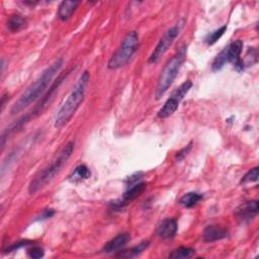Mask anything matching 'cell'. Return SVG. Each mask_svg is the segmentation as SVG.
Wrapping results in <instances>:
<instances>
[{
    "instance_id": "cell-1",
    "label": "cell",
    "mask_w": 259,
    "mask_h": 259,
    "mask_svg": "<svg viewBox=\"0 0 259 259\" xmlns=\"http://www.w3.org/2000/svg\"><path fill=\"white\" fill-rule=\"evenodd\" d=\"M63 66V59L59 58L54 63H52L47 69L42 71V73L38 76V78L21 94L18 100L12 105L10 112L11 114L19 113L33 101H35L41 93L46 90L48 85L51 83L52 79L55 75L61 70Z\"/></svg>"
},
{
    "instance_id": "cell-2",
    "label": "cell",
    "mask_w": 259,
    "mask_h": 259,
    "mask_svg": "<svg viewBox=\"0 0 259 259\" xmlns=\"http://www.w3.org/2000/svg\"><path fill=\"white\" fill-rule=\"evenodd\" d=\"M90 80V74L88 71H84L80 78L78 79L76 85L68 95L65 102L62 104L60 109L57 112L56 118H55V127L61 128L64 126L75 114L79 106L84 100L85 92L87 85Z\"/></svg>"
},
{
    "instance_id": "cell-3",
    "label": "cell",
    "mask_w": 259,
    "mask_h": 259,
    "mask_svg": "<svg viewBox=\"0 0 259 259\" xmlns=\"http://www.w3.org/2000/svg\"><path fill=\"white\" fill-rule=\"evenodd\" d=\"M74 146L75 144L73 141L68 142L58 153V155L51 161V163L33 177L28 186L29 194H34L54 179V177L61 171L73 154Z\"/></svg>"
},
{
    "instance_id": "cell-4",
    "label": "cell",
    "mask_w": 259,
    "mask_h": 259,
    "mask_svg": "<svg viewBox=\"0 0 259 259\" xmlns=\"http://www.w3.org/2000/svg\"><path fill=\"white\" fill-rule=\"evenodd\" d=\"M185 55H186V49L181 48L177 52V54L174 55L165 65L164 69L162 70L158 78V82L155 90V98L157 100H159L164 95V93L169 89V87L174 82L184 62Z\"/></svg>"
},
{
    "instance_id": "cell-5",
    "label": "cell",
    "mask_w": 259,
    "mask_h": 259,
    "mask_svg": "<svg viewBox=\"0 0 259 259\" xmlns=\"http://www.w3.org/2000/svg\"><path fill=\"white\" fill-rule=\"evenodd\" d=\"M139 34L136 31H130L123 37L119 48L111 56L107 63L110 70H116L125 66L139 49Z\"/></svg>"
},
{
    "instance_id": "cell-6",
    "label": "cell",
    "mask_w": 259,
    "mask_h": 259,
    "mask_svg": "<svg viewBox=\"0 0 259 259\" xmlns=\"http://www.w3.org/2000/svg\"><path fill=\"white\" fill-rule=\"evenodd\" d=\"M243 49V41L241 39H236L230 45H228L213 60L211 64V70L217 72L221 70L227 63H232L234 68L238 72L244 70V62L240 58Z\"/></svg>"
},
{
    "instance_id": "cell-7",
    "label": "cell",
    "mask_w": 259,
    "mask_h": 259,
    "mask_svg": "<svg viewBox=\"0 0 259 259\" xmlns=\"http://www.w3.org/2000/svg\"><path fill=\"white\" fill-rule=\"evenodd\" d=\"M185 23L184 19H180L177 23H175L173 26L168 28L162 37L159 39L156 48L154 49L153 53L148 59L149 64H156L159 62V60L165 55V53L169 50V48L172 46L178 34L180 33L181 29L183 28Z\"/></svg>"
},
{
    "instance_id": "cell-8",
    "label": "cell",
    "mask_w": 259,
    "mask_h": 259,
    "mask_svg": "<svg viewBox=\"0 0 259 259\" xmlns=\"http://www.w3.org/2000/svg\"><path fill=\"white\" fill-rule=\"evenodd\" d=\"M191 87H192V82L190 80H186L185 82H183L178 88H176L173 91L171 96L166 100L162 108L158 111L157 116L159 118H166L172 115L176 111L179 103L184 98V96L188 93Z\"/></svg>"
},
{
    "instance_id": "cell-9",
    "label": "cell",
    "mask_w": 259,
    "mask_h": 259,
    "mask_svg": "<svg viewBox=\"0 0 259 259\" xmlns=\"http://www.w3.org/2000/svg\"><path fill=\"white\" fill-rule=\"evenodd\" d=\"M259 203L257 200H250L240 204L235 209V217L242 223H248L252 221L258 213Z\"/></svg>"
},
{
    "instance_id": "cell-10",
    "label": "cell",
    "mask_w": 259,
    "mask_h": 259,
    "mask_svg": "<svg viewBox=\"0 0 259 259\" xmlns=\"http://www.w3.org/2000/svg\"><path fill=\"white\" fill-rule=\"evenodd\" d=\"M140 175H141V173L136 174L130 178V184L127 185V188L122 195L121 205L134 200L135 198L140 196L142 194V192L145 190L146 184L142 181H139Z\"/></svg>"
},
{
    "instance_id": "cell-11",
    "label": "cell",
    "mask_w": 259,
    "mask_h": 259,
    "mask_svg": "<svg viewBox=\"0 0 259 259\" xmlns=\"http://www.w3.org/2000/svg\"><path fill=\"white\" fill-rule=\"evenodd\" d=\"M178 230V226L175 220L173 219H165L163 220L158 228H157V236L163 240H168V239H172L175 237L176 233Z\"/></svg>"
},
{
    "instance_id": "cell-12",
    "label": "cell",
    "mask_w": 259,
    "mask_h": 259,
    "mask_svg": "<svg viewBox=\"0 0 259 259\" xmlns=\"http://www.w3.org/2000/svg\"><path fill=\"white\" fill-rule=\"evenodd\" d=\"M131 237L127 233H121L118 234L116 237H114L113 239H111L110 241H108L102 248V252L103 253H114V252H118V250H120L121 248H123L126 243L130 241Z\"/></svg>"
},
{
    "instance_id": "cell-13",
    "label": "cell",
    "mask_w": 259,
    "mask_h": 259,
    "mask_svg": "<svg viewBox=\"0 0 259 259\" xmlns=\"http://www.w3.org/2000/svg\"><path fill=\"white\" fill-rule=\"evenodd\" d=\"M228 236V231L220 226L210 225L207 226L202 233V240L206 243L215 242L222 240Z\"/></svg>"
},
{
    "instance_id": "cell-14",
    "label": "cell",
    "mask_w": 259,
    "mask_h": 259,
    "mask_svg": "<svg viewBox=\"0 0 259 259\" xmlns=\"http://www.w3.org/2000/svg\"><path fill=\"white\" fill-rule=\"evenodd\" d=\"M79 3H80L79 1H70V0L62 1L58 8V12H57L58 17L62 21L68 20L77 9Z\"/></svg>"
},
{
    "instance_id": "cell-15",
    "label": "cell",
    "mask_w": 259,
    "mask_h": 259,
    "mask_svg": "<svg viewBox=\"0 0 259 259\" xmlns=\"http://www.w3.org/2000/svg\"><path fill=\"white\" fill-rule=\"evenodd\" d=\"M150 245L149 241H143L139 245L124 251H118V254H115V257H122V258H132L140 255L143 253Z\"/></svg>"
},
{
    "instance_id": "cell-16",
    "label": "cell",
    "mask_w": 259,
    "mask_h": 259,
    "mask_svg": "<svg viewBox=\"0 0 259 259\" xmlns=\"http://www.w3.org/2000/svg\"><path fill=\"white\" fill-rule=\"evenodd\" d=\"M26 26V19L19 14H15L9 17L7 21V27L11 32H18Z\"/></svg>"
},
{
    "instance_id": "cell-17",
    "label": "cell",
    "mask_w": 259,
    "mask_h": 259,
    "mask_svg": "<svg viewBox=\"0 0 259 259\" xmlns=\"http://www.w3.org/2000/svg\"><path fill=\"white\" fill-rule=\"evenodd\" d=\"M201 198H202V194L198 192H187L179 199V203L184 207L189 208L195 205Z\"/></svg>"
},
{
    "instance_id": "cell-18",
    "label": "cell",
    "mask_w": 259,
    "mask_h": 259,
    "mask_svg": "<svg viewBox=\"0 0 259 259\" xmlns=\"http://www.w3.org/2000/svg\"><path fill=\"white\" fill-rule=\"evenodd\" d=\"M195 250L189 247H180L178 249L173 250L170 254H169V258L172 259H186V258H190L193 254H194Z\"/></svg>"
},
{
    "instance_id": "cell-19",
    "label": "cell",
    "mask_w": 259,
    "mask_h": 259,
    "mask_svg": "<svg viewBox=\"0 0 259 259\" xmlns=\"http://www.w3.org/2000/svg\"><path fill=\"white\" fill-rule=\"evenodd\" d=\"M226 29H227V25H223V26H221L220 28L213 30L212 32H210V33H208V34L206 35L204 41H205L208 46H211V45L215 44V42L223 36V34L225 33Z\"/></svg>"
},
{
    "instance_id": "cell-20",
    "label": "cell",
    "mask_w": 259,
    "mask_h": 259,
    "mask_svg": "<svg viewBox=\"0 0 259 259\" xmlns=\"http://www.w3.org/2000/svg\"><path fill=\"white\" fill-rule=\"evenodd\" d=\"M73 180L78 179V180H82V179H87L90 177V170L85 166V165H79L74 173H73Z\"/></svg>"
},
{
    "instance_id": "cell-21",
    "label": "cell",
    "mask_w": 259,
    "mask_h": 259,
    "mask_svg": "<svg viewBox=\"0 0 259 259\" xmlns=\"http://www.w3.org/2000/svg\"><path fill=\"white\" fill-rule=\"evenodd\" d=\"M258 173H259L258 167L252 168V169L249 170V171L245 174V176L242 178L241 183L246 184V183H250V182H256V181L258 180Z\"/></svg>"
},
{
    "instance_id": "cell-22",
    "label": "cell",
    "mask_w": 259,
    "mask_h": 259,
    "mask_svg": "<svg viewBox=\"0 0 259 259\" xmlns=\"http://www.w3.org/2000/svg\"><path fill=\"white\" fill-rule=\"evenodd\" d=\"M27 255L32 259H39L44 257V250L40 247L33 246L27 250Z\"/></svg>"
},
{
    "instance_id": "cell-23",
    "label": "cell",
    "mask_w": 259,
    "mask_h": 259,
    "mask_svg": "<svg viewBox=\"0 0 259 259\" xmlns=\"http://www.w3.org/2000/svg\"><path fill=\"white\" fill-rule=\"evenodd\" d=\"M31 242L30 241H27V240H24V241H19V242H16V243H13L11 245H9L7 247V249H5L4 251L5 252H12V251H17L18 249L22 248V247H25L27 245H30Z\"/></svg>"
},
{
    "instance_id": "cell-24",
    "label": "cell",
    "mask_w": 259,
    "mask_h": 259,
    "mask_svg": "<svg viewBox=\"0 0 259 259\" xmlns=\"http://www.w3.org/2000/svg\"><path fill=\"white\" fill-rule=\"evenodd\" d=\"M191 147H192V143H189L186 147H184L183 149H181L180 151H178V152L176 153V155H175V160H176V161H181V160H183V159L187 156V154L189 153V151L191 150Z\"/></svg>"
},
{
    "instance_id": "cell-25",
    "label": "cell",
    "mask_w": 259,
    "mask_h": 259,
    "mask_svg": "<svg viewBox=\"0 0 259 259\" xmlns=\"http://www.w3.org/2000/svg\"><path fill=\"white\" fill-rule=\"evenodd\" d=\"M53 214H54V210H53V209H46V210H44V212H42V214L40 215V218H41V219H49V218H51Z\"/></svg>"
}]
</instances>
